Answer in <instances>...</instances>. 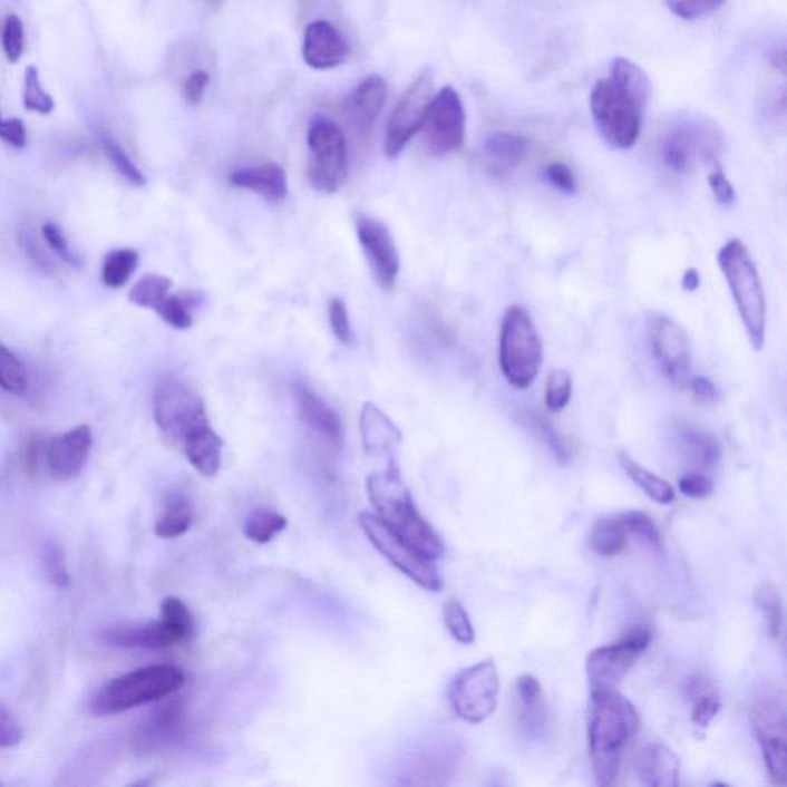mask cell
I'll return each instance as SVG.
<instances>
[{"mask_svg":"<svg viewBox=\"0 0 787 787\" xmlns=\"http://www.w3.org/2000/svg\"><path fill=\"white\" fill-rule=\"evenodd\" d=\"M359 523L372 546L409 580L429 592L444 590V580L437 567L433 565V560L425 558L408 543L397 537L376 514L363 511L359 514Z\"/></svg>","mask_w":787,"mask_h":787,"instance_id":"obj_10","label":"cell"},{"mask_svg":"<svg viewBox=\"0 0 787 787\" xmlns=\"http://www.w3.org/2000/svg\"><path fill=\"white\" fill-rule=\"evenodd\" d=\"M718 266L728 282L738 314L754 350L765 347L768 305L756 262L740 239H730L717 255Z\"/></svg>","mask_w":787,"mask_h":787,"instance_id":"obj_4","label":"cell"},{"mask_svg":"<svg viewBox=\"0 0 787 787\" xmlns=\"http://www.w3.org/2000/svg\"><path fill=\"white\" fill-rule=\"evenodd\" d=\"M308 181L319 193H337L348 176V142L330 117L315 116L308 127Z\"/></svg>","mask_w":787,"mask_h":787,"instance_id":"obj_8","label":"cell"},{"mask_svg":"<svg viewBox=\"0 0 787 787\" xmlns=\"http://www.w3.org/2000/svg\"><path fill=\"white\" fill-rule=\"evenodd\" d=\"M43 566L47 572V577L56 587L64 590L70 583V574H68L67 563L62 547L56 542H48L43 550Z\"/></svg>","mask_w":787,"mask_h":787,"instance_id":"obj_50","label":"cell"},{"mask_svg":"<svg viewBox=\"0 0 787 787\" xmlns=\"http://www.w3.org/2000/svg\"><path fill=\"white\" fill-rule=\"evenodd\" d=\"M619 515L628 535H632L651 550H659L661 545L659 527L648 514L640 513V511H628V513Z\"/></svg>","mask_w":787,"mask_h":787,"instance_id":"obj_45","label":"cell"},{"mask_svg":"<svg viewBox=\"0 0 787 787\" xmlns=\"http://www.w3.org/2000/svg\"><path fill=\"white\" fill-rule=\"evenodd\" d=\"M193 295H168L154 312L169 327L188 330L193 324Z\"/></svg>","mask_w":787,"mask_h":787,"instance_id":"obj_43","label":"cell"},{"mask_svg":"<svg viewBox=\"0 0 787 787\" xmlns=\"http://www.w3.org/2000/svg\"><path fill=\"white\" fill-rule=\"evenodd\" d=\"M711 172L708 174V184L711 186L713 196L721 205L729 206L736 202V190L726 177L723 168L717 161L711 162Z\"/></svg>","mask_w":787,"mask_h":787,"instance_id":"obj_53","label":"cell"},{"mask_svg":"<svg viewBox=\"0 0 787 787\" xmlns=\"http://www.w3.org/2000/svg\"><path fill=\"white\" fill-rule=\"evenodd\" d=\"M93 448V431L88 425L76 426L52 438L47 448V465L56 480H72L87 466Z\"/></svg>","mask_w":787,"mask_h":787,"instance_id":"obj_18","label":"cell"},{"mask_svg":"<svg viewBox=\"0 0 787 787\" xmlns=\"http://www.w3.org/2000/svg\"><path fill=\"white\" fill-rule=\"evenodd\" d=\"M543 344L529 312L521 305L508 308L498 336V363L514 389L533 387L542 368Z\"/></svg>","mask_w":787,"mask_h":787,"instance_id":"obj_6","label":"cell"},{"mask_svg":"<svg viewBox=\"0 0 787 787\" xmlns=\"http://www.w3.org/2000/svg\"><path fill=\"white\" fill-rule=\"evenodd\" d=\"M0 388L11 396L22 397L30 388L27 369L13 351L0 343Z\"/></svg>","mask_w":787,"mask_h":787,"instance_id":"obj_40","label":"cell"},{"mask_svg":"<svg viewBox=\"0 0 787 787\" xmlns=\"http://www.w3.org/2000/svg\"><path fill=\"white\" fill-rule=\"evenodd\" d=\"M543 176H545L547 184L562 194L572 196V194L577 193V178H575L571 166L563 164V162H553V164L547 165Z\"/></svg>","mask_w":787,"mask_h":787,"instance_id":"obj_52","label":"cell"},{"mask_svg":"<svg viewBox=\"0 0 787 787\" xmlns=\"http://www.w3.org/2000/svg\"><path fill=\"white\" fill-rule=\"evenodd\" d=\"M634 768L644 786L673 787L680 783V758L664 745H644L637 752Z\"/></svg>","mask_w":787,"mask_h":787,"instance_id":"obj_22","label":"cell"},{"mask_svg":"<svg viewBox=\"0 0 787 787\" xmlns=\"http://www.w3.org/2000/svg\"><path fill=\"white\" fill-rule=\"evenodd\" d=\"M330 318L331 330L334 332L336 339L347 348L356 347V336L352 331L350 314H348L347 303L343 299L334 298L330 302L328 310Z\"/></svg>","mask_w":787,"mask_h":787,"instance_id":"obj_49","label":"cell"},{"mask_svg":"<svg viewBox=\"0 0 787 787\" xmlns=\"http://www.w3.org/2000/svg\"><path fill=\"white\" fill-rule=\"evenodd\" d=\"M387 97V80L377 75L368 76L357 85L350 99L344 104V117L357 133L367 134L371 132L383 111Z\"/></svg>","mask_w":787,"mask_h":787,"instance_id":"obj_21","label":"cell"},{"mask_svg":"<svg viewBox=\"0 0 787 787\" xmlns=\"http://www.w3.org/2000/svg\"><path fill=\"white\" fill-rule=\"evenodd\" d=\"M294 399L298 405L300 420L320 434L331 444L339 445L343 437V426L340 417L330 405L324 404L318 394L312 392L305 385H295Z\"/></svg>","mask_w":787,"mask_h":787,"instance_id":"obj_24","label":"cell"},{"mask_svg":"<svg viewBox=\"0 0 787 787\" xmlns=\"http://www.w3.org/2000/svg\"><path fill=\"white\" fill-rule=\"evenodd\" d=\"M193 525V506L182 493L169 494L164 513L161 514L154 531L161 538L172 540L188 533Z\"/></svg>","mask_w":787,"mask_h":787,"instance_id":"obj_31","label":"cell"},{"mask_svg":"<svg viewBox=\"0 0 787 787\" xmlns=\"http://www.w3.org/2000/svg\"><path fill=\"white\" fill-rule=\"evenodd\" d=\"M691 701V718L699 728H708L716 720L721 709V697L717 686L705 676L692 677L688 686Z\"/></svg>","mask_w":787,"mask_h":787,"instance_id":"obj_29","label":"cell"},{"mask_svg":"<svg viewBox=\"0 0 787 787\" xmlns=\"http://www.w3.org/2000/svg\"><path fill=\"white\" fill-rule=\"evenodd\" d=\"M184 683L185 673L173 664L136 669L103 686L93 697L91 712L96 717L117 716L164 700L177 692Z\"/></svg>","mask_w":787,"mask_h":787,"instance_id":"obj_5","label":"cell"},{"mask_svg":"<svg viewBox=\"0 0 787 787\" xmlns=\"http://www.w3.org/2000/svg\"><path fill=\"white\" fill-rule=\"evenodd\" d=\"M515 697L522 709V720L527 728L540 725L543 717V689L540 681L534 676L518 677L515 681Z\"/></svg>","mask_w":787,"mask_h":787,"instance_id":"obj_38","label":"cell"},{"mask_svg":"<svg viewBox=\"0 0 787 787\" xmlns=\"http://www.w3.org/2000/svg\"><path fill=\"white\" fill-rule=\"evenodd\" d=\"M103 639L113 647L157 651L184 642L164 619L149 623H122L105 629Z\"/></svg>","mask_w":787,"mask_h":787,"instance_id":"obj_20","label":"cell"},{"mask_svg":"<svg viewBox=\"0 0 787 787\" xmlns=\"http://www.w3.org/2000/svg\"><path fill=\"white\" fill-rule=\"evenodd\" d=\"M230 181L237 188L249 190L271 204H280L288 196L285 169L274 162L237 169L231 174Z\"/></svg>","mask_w":787,"mask_h":787,"instance_id":"obj_25","label":"cell"},{"mask_svg":"<svg viewBox=\"0 0 787 787\" xmlns=\"http://www.w3.org/2000/svg\"><path fill=\"white\" fill-rule=\"evenodd\" d=\"M754 729L760 744L770 781L787 785V720L785 700L777 691L765 689L752 703Z\"/></svg>","mask_w":787,"mask_h":787,"instance_id":"obj_9","label":"cell"},{"mask_svg":"<svg viewBox=\"0 0 787 787\" xmlns=\"http://www.w3.org/2000/svg\"><path fill=\"white\" fill-rule=\"evenodd\" d=\"M2 47L7 59L11 64H18L26 48V32H23L22 20L16 14H10L3 23Z\"/></svg>","mask_w":787,"mask_h":787,"instance_id":"obj_48","label":"cell"},{"mask_svg":"<svg viewBox=\"0 0 787 787\" xmlns=\"http://www.w3.org/2000/svg\"><path fill=\"white\" fill-rule=\"evenodd\" d=\"M640 728L635 706L615 689L592 691L590 754L600 785H614L624 750Z\"/></svg>","mask_w":787,"mask_h":787,"instance_id":"obj_2","label":"cell"},{"mask_svg":"<svg viewBox=\"0 0 787 787\" xmlns=\"http://www.w3.org/2000/svg\"><path fill=\"white\" fill-rule=\"evenodd\" d=\"M0 139L13 148L22 149L27 145V128L20 119H6L0 115Z\"/></svg>","mask_w":787,"mask_h":787,"instance_id":"obj_58","label":"cell"},{"mask_svg":"<svg viewBox=\"0 0 787 787\" xmlns=\"http://www.w3.org/2000/svg\"><path fill=\"white\" fill-rule=\"evenodd\" d=\"M210 72L205 70H194L188 77H186L184 87V97L186 103L190 105H197L204 99L206 88L210 85Z\"/></svg>","mask_w":787,"mask_h":787,"instance_id":"obj_57","label":"cell"},{"mask_svg":"<svg viewBox=\"0 0 787 787\" xmlns=\"http://www.w3.org/2000/svg\"><path fill=\"white\" fill-rule=\"evenodd\" d=\"M619 461L629 478H631L649 498H652V501L659 503V505H669V503L676 501V490H673L671 483L663 480V478L657 476V474L637 464L634 458L628 456L626 453L619 454Z\"/></svg>","mask_w":787,"mask_h":787,"instance_id":"obj_32","label":"cell"},{"mask_svg":"<svg viewBox=\"0 0 787 787\" xmlns=\"http://www.w3.org/2000/svg\"><path fill=\"white\" fill-rule=\"evenodd\" d=\"M649 342L660 371L673 385L684 387L691 376V340L679 323L664 314L648 319Z\"/></svg>","mask_w":787,"mask_h":787,"instance_id":"obj_15","label":"cell"},{"mask_svg":"<svg viewBox=\"0 0 787 787\" xmlns=\"http://www.w3.org/2000/svg\"><path fill=\"white\" fill-rule=\"evenodd\" d=\"M679 488L686 497L706 498L711 496L713 485L711 478L706 477L705 474L689 473L680 478Z\"/></svg>","mask_w":787,"mask_h":787,"instance_id":"obj_55","label":"cell"},{"mask_svg":"<svg viewBox=\"0 0 787 787\" xmlns=\"http://www.w3.org/2000/svg\"><path fill=\"white\" fill-rule=\"evenodd\" d=\"M756 606L766 616L769 634L774 640H781L785 634V611L780 591L773 583L761 582L754 592Z\"/></svg>","mask_w":787,"mask_h":787,"instance_id":"obj_34","label":"cell"},{"mask_svg":"<svg viewBox=\"0 0 787 787\" xmlns=\"http://www.w3.org/2000/svg\"><path fill=\"white\" fill-rule=\"evenodd\" d=\"M726 3V0H709V8H711V11H717L720 10L721 7H723Z\"/></svg>","mask_w":787,"mask_h":787,"instance_id":"obj_61","label":"cell"},{"mask_svg":"<svg viewBox=\"0 0 787 787\" xmlns=\"http://www.w3.org/2000/svg\"><path fill=\"white\" fill-rule=\"evenodd\" d=\"M23 732L18 718L0 703V748H14L22 741Z\"/></svg>","mask_w":787,"mask_h":787,"instance_id":"obj_54","label":"cell"},{"mask_svg":"<svg viewBox=\"0 0 787 787\" xmlns=\"http://www.w3.org/2000/svg\"><path fill=\"white\" fill-rule=\"evenodd\" d=\"M529 421L535 431H537L538 436L543 438V441L550 446L551 451H553L560 464H570V446H567L565 438L560 436L557 429L551 425V421L547 420L546 417L540 416V414H534V416H531Z\"/></svg>","mask_w":787,"mask_h":787,"instance_id":"obj_47","label":"cell"},{"mask_svg":"<svg viewBox=\"0 0 787 787\" xmlns=\"http://www.w3.org/2000/svg\"><path fill=\"white\" fill-rule=\"evenodd\" d=\"M686 387H689V391L693 394V397L701 401H716L718 399V389L708 377H689Z\"/></svg>","mask_w":787,"mask_h":787,"instance_id":"obj_59","label":"cell"},{"mask_svg":"<svg viewBox=\"0 0 787 787\" xmlns=\"http://www.w3.org/2000/svg\"><path fill=\"white\" fill-rule=\"evenodd\" d=\"M651 642V628L640 624L631 629L619 642L594 649L586 660V673L592 691L615 689Z\"/></svg>","mask_w":787,"mask_h":787,"instance_id":"obj_12","label":"cell"},{"mask_svg":"<svg viewBox=\"0 0 787 787\" xmlns=\"http://www.w3.org/2000/svg\"><path fill=\"white\" fill-rule=\"evenodd\" d=\"M677 18L683 20H696L700 19L701 16L711 11L709 8V0H663Z\"/></svg>","mask_w":787,"mask_h":787,"instance_id":"obj_56","label":"cell"},{"mask_svg":"<svg viewBox=\"0 0 787 787\" xmlns=\"http://www.w3.org/2000/svg\"><path fill=\"white\" fill-rule=\"evenodd\" d=\"M679 440L681 453L697 468L711 469L720 461L721 445L712 434L686 425L680 429Z\"/></svg>","mask_w":787,"mask_h":787,"instance_id":"obj_28","label":"cell"},{"mask_svg":"<svg viewBox=\"0 0 787 787\" xmlns=\"http://www.w3.org/2000/svg\"><path fill=\"white\" fill-rule=\"evenodd\" d=\"M288 525L285 515L273 509H258L246 518L243 533L251 542L266 545L271 540L282 533Z\"/></svg>","mask_w":787,"mask_h":787,"instance_id":"obj_39","label":"cell"},{"mask_svg":"<svg viewBox=\"0 0 787 787\" xmlns=\"http://www.w3.org/2000/svg\"><path fill=\"white\" fill-rule=\"evenodd\" d=\"M426 146L434 156H448L464 145L466 111L456 88L446 85L434 96L424 128Z\"/></svg>","mask_w":787,"mask_h":787,"instance_id":"obj_14","label":"cell"},{"mask_svg":"<svg viewBox=\"0 0 787 787\" xmlns=\"http://www.w3.org/2000/svg\"><path fill=\"white\" fill-rule=\"evenodd\" d=\"M712 132L701 127L700 122H680L673 125L660 144V157L669 172L689 174L700 161H717L713 153Z\"/></svg>","mask_w":787,"mask_h":787,"instance_id":"obj_16","label":"cell"},{"mask_svg":"<svg viewBox=\"0 0 787 787\" xmlns=\"http://www.w3.org/2000/svg\"><path fill=\"white\" fill-rule=\"evenodd\" d=\"M356 233L377 283L385 291L394 290L399 279L400 258L391 231L379 218L359 214Z\"/></svg>","mask_w":787,"mask_h":787,"instance_id":"obj_17","label":"cell"},{"mask_svg":"<svg viewBox=\"0 0 787 787\" xmlns=\"http://www.w3.org/2000/svg\"><path fill=\"white\" fill-rule=\"evenodd\" d=\"M153 412L164 436L184 454L216 434L211 428L204 399L176 377H165L157 383Z\"/></svg>","mask_w":787,"mask_h":787,"instance_id":"obj_3","label":"cell"},{"mask_svg":"<svg viewBox=\"0 0 787 787\" xmlns=\"http://www.w3.org/2000/svg\"><path fill=\"white\" fill-rule=\"evenodd\" d=\"M184 709L177 703H168L146 718L136 732V746L145 752H156L174 744L184 730Z\"/></svg>","mask_w":787,"mask_h":787,"instance_id":"obj_23","label":"cell"},{"mask_svg":"<svg viewBox=\"0 0 787 787\" xmlns=\"http://www.w3.org/2000/svg\"><path fill=\"white\" fill-rule=\"evenodd\" d=\"M529 144L526 137L509 132H494L483 142V157L493 174H506L525 159Z\"/></svg>","mask_w":787,"mask_h":787,"instance_id":"obj_27","label":"cell"},{"mask_svg":"<svg viewBox=\"0 0 787 787\" xmlns=\"http://www.w3.org/2000/svg\"><path fill=\"white\" fill-rule=\"evenodd\" d=\"M360 434L368 456H381L401 444V433L387 414L368 401L360 412Z\"/></svg>","mask_w":787,"mask_h":787,"instance_id":"obj_26","label":"cell"},{"mask_svg":"<svg viewBox=\"0 0 787 787\" xmlns=\"http://www.w3.org/2000/svg\"><path fill=\"white\" fill-rule=\"evenodd\" d=\"M42 235L52 253L58 254L64 262H67L68 265L71 266L80 265L79 255L72 251L70 242L65 237V233L59 225L51 222L45 223L42 226Z\"/></svg>","mask_w":787,"mask_h":787,"instance_id":"obj_51","label":"cell"},{"mask_svg":"<svg viewBox=\"0 0 787 787\" xmlns=\"http://www.w3.org/2000/svg\"><path fill=\"white\" fill-rule=\"evenodd\" d=\"M572 376L565 369H553L545 385V405L551 412L563 411L572 397Z\"/></svg>","mask_w":787,"mask_h":787,"instance_id":"obj_44","label":"cell"},{"mask_svg":"<svg viewBox=\"0 0 787 787\" xmlns=\"http://www.w3.org/2000/svg\"><path fill=\"white\" fill-rule=\"evenodd\" d=\"M23 107L27 111L39 113V115H50L56 107L55 99L43 88L39 70L35 65L27 67L23 76Z\"/></svg>","mask_w":787,"mask_h":787,"instance_id":"obj_41","label":"cell"},{"mask_svg":"<svg viewBox=\"0 0 787 787\" xmlns=\"http://www.w3.org/2000/svg\"><path fill=\"white\" fill-rule=\"evenodd\" d=\"M434 96L436 91H434L433 72L421 71L409 85L389 117L387 136H385V154L389 159L400 156L412 137L421 132Z\"/></svg>","mask_w":787,"mask_h":787,"instance_id":"obj_13","label":"cell"},{"mask_svg":"<svg viewBox=\"0 0 787 787\" xmlns=\"http://www.w3.org/2000/svg\"><path fill=\"white\" fill-rule=\"evenodd\" d=\"M369 501L376 515L397 537L408 543L414 551L428 560L444 557V540L426 521L414 503L411 490L401 480L400 470L391 464L385 473H375L367 478Z\"/></svg>","mask_w":787,"mask_h":787,"instance_id":"obj_1","label":"cell"},{"mask_svg":"<svg viewBox=\"0 0 787 787\" xmlns=\"http://www.w3.org/2000/svg\"><path fill=\"white\" fill-rule=\"evenodd\" d=\"M444 622L456 642L470 644L476 640V631H474L468 612H466L460 600L456 597L446 600L444 604Z\"/></svg>","mask_w":787,"mask_h":787,"instance_id":"obj_42","label":"cell"},{"mask_svg":"<svg viewBox=\"0 0 787 787\" xmlns=\"http://www.w3.org/2000/svg\"><path fill=\"white\" fill-rule=\"evenodd\" d=\"M161 615L162 619L176 629L182 639H190L191 634H193V614H191L190 608L181 599L166 597L161 604Z\"/></svg>","mask_w":787,"mask_h":787,"instance_id":"obj_46","label":"cell"},{"mask_svg":"<svg viewBox=\"0 0 787 787\" xmlns=\"http://www.w3.org/2000/svg\"><path fill=\"white\" fill-rule=\"evenodd\" d=\"M501 679L493 659L466 668L454 679L449 701L454 712L469 723H482L496 712Z\"/></svg>","mask_w":787,"mask_h":787,"instance_id":"obj_11","label":"cell"},{"mask_svg":"<svg viewBox=\"0 0 787 787\" xmlns=\"http://www.w3.org/2000/svg\"><path fill=\"white\" fill-rule=\"evenodd\" d=\"M628 533L624 529L620 515L599 518L592 525L591 546L602 557H614L622 553L628 543Z\"/></svg>","mask_w":787,"mask_h":787,"instance_id":"obj_33","label":"cell"},{"mask_svg":"<svg viewBox=\"0 0 787 787\" xmlns=\"http://www.w3.org/2000/svg\"><path fill=\"white\" fill-rule=\"evenodd\" d=\"M350 55L342 32L328 20H315L303 35L302 56L312 70L327 71L339 67Z\"/></svg>","mask_w":787,"mask_h":787,"instance_id":"obj_19","label":"cell"},{"mask_svg":"<svg viewBox=\"0 0 787 787\" xmlns=\"http://www.w3.org/2000/svg\"><path fill=\"white\" fill-rule=\"evenodd\" d=\"M592 120L604 144L614 149H631L639 140L647 107L611 77L600 79L590 96Z\"/></svg>","mask_w":787,"mask_h":787,"instance_id":"obj_7","label":"cell"},{"mask_svg":"<svg viewBox=\"0 0 787 787\" xmlns=\"http://www.w3.org/2000/svg\"><path fill=\"white\" fill-rule=\"evenodd\" d=\"M97 137H99L100 145H103L104 152L107 154L108 161L115 166L116 172L119 173L129 185L137 186V188L145 186L146 178L144 173L140 172L139 166L134 164L128 153L122 148L119 140H117L111 133L107 132V129H100V132L97 133Z\"/></svg>","mask_w":787,"mask_h":787,"instance_id":"obj_36","label":"cell"},{"mask_svg":"<svg viewBox=\"0 0 787 787\" xmlns=\"http://www.w3.org/2000/svg\"><path fill=\"white\" fill-rule=\"evenodd\" d=\"M139 265V253L133 249L111 251L105 259L103 266V282L111 290L127 285L134 271Z\"/></svg>","mask_w":787,"mask_h":787,"instance_id":"obj_35","label":"cell"},{"mask_svg":"<svg viewBox=\"0 0 787 787\" xmlns=\"http://www.w3.org/2000/svg\"><path fill=\"white\" fill-rule=\"evenodd\" d=\"M610 77L616 85L626 89L629 95L639 100L643 107L648 108L652 97V84L647 71L640 65L619 56V58L612 59Z\"/></svg>","mask_w":787,"mask_h":787,"instance_id":"obj_30","label":"cell"},{"mask_svg":"<svg viewBox=\"0 0 787 787\" xmlns=\"http://www.w3.org/2000/svg\"><path fill=\"white\" fill-rule=\"evenodd\" d=\"M701 279L699 271L696 270V268H689L688 271H686L683 275V280H681V286H683L684 291H697L700 288Z\"/></svg>","mask_w":787,"mask_h":787,"instance_id":"obj_60","label":"cell"},{"mask_svg":"<svg viewBox=\"0 0 787 787\" xmlns=\"http://www.w3.org/2000/svg\"><path fill=\"white\" fill-rule=\"evenodd\" d=\"M173 280L161 274H146L129 291L128 299L133 305L156 310L169 295Z\"/></svg>","mask_w":787,"mask_h":787,"instance_id":"obj_37","label":"cell"}]
</instances>
